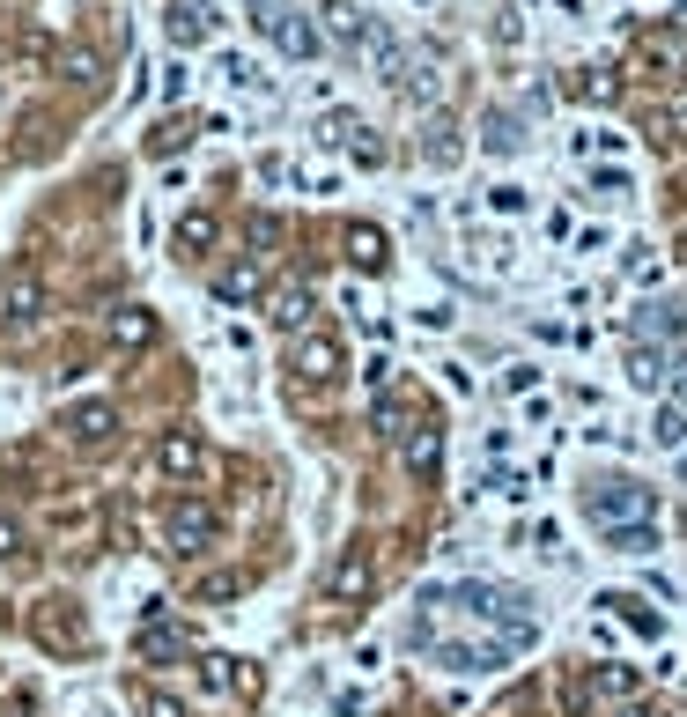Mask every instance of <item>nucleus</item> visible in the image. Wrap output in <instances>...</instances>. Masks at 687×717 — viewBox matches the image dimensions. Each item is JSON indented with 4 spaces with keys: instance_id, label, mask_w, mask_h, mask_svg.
<instances>
[{
    "instance_id": "obj_8",
    "label": "nucleus",
    "mask_w": 687,
    "mask_h": 717,
    "mask_svg": "<svg viewBox=\"0 0 687 717\" xmlns=\"http://www.w3.org/2000/svg\"><path fill=\"white\" fill-rule=\"evenodd\" d=\"M163 466H170V474H193V466H200V444H193V437H170V444H163Z\"/></svg>"
},
{
    "instance_id": "obj_11",
    "label": "nucleus",
    "mask_w": 687,
    "mask_h": 717,
    "mask_svg": "<svg viewBox=\"0 0 687 717\" xmlns=\"http://www.w3.org/2000/svg\"><path fill=\"white\" fill-rule=\"evenodd\" d=\"M680 437H687V422H680V407H665V414H658V444H680Z\"/></svg>"
},
{
    "instance_id": "obj_3",
    "label": "nucleus",
    "mask_w": 687,
    "mask_h": 717,
    "mask_svg": "<svg viewBox=\"0 0 687 717\" xmlns=\"http://www.w3.org/2000/svg\"><path fill=\"white\" fill-rule=\"evenodd\" d=\"M215 37V8L207 0H170V45H200Z\"/></svg>"
},
{
    "instance_id": "obj_5",
    "label": "nucleus",
    "mask_w": 687,
    "mask_h": 717,
    "mask_svg": "<svg viewBox=\"0 0 687 717\" xmlns=\"http://www.w3.org/2000/svg\"><path fill=\"white\" fill-rule=\"evenodd\" d=\"M274 45H281V52H296V60H311V52H318V30L303 23V15H289V8H281V23H274Z\"/></svg>"
},
{
    "instance_id": "obj_2",
    "label": "nucleus",
    "mask_w": 687,
    "mask_h": 717,
    "mask_svg": "<svg viewBox=\"0 0 687 717\" xmlns=\"http://www.w3.org/2000/svg\"><path fill=\"white\" fill-rule=\"evenodd\" d=\"M37 304H45V281H37L30 267H15V274H8V289H0V311H8L15 326H30Z\"/></svg>"
},
{
    "instance_id": "obj_12",
    "label": "nucleus",
    "mask_w": 687,
    "mask_h": 717,
    "mask_svg": "<svg viewBox=\"0 0 687 717\" xmlns=\"http://www.w3.org/2000/svg\"><path fill=\"white\" fill-rule=\"evenodd\" d=\"M222 74H229L237 89H259V67H252V60H222Z\"/></svg>"
},
{
    "instance_id": "obj_7",
    "label": "nucleus",
    "mask_w": 687,
    "mask_h": 717,
    "mask_svg": "<svg viewBox=\"0 0 687 717\" xmlns=\"http://www.w3.org/2000/svg\"><path fill=\"white\" fill-rule=\"evenodd\" d=\"M274 318H281V326H303V318H311V289H281L274 296Z\"/></svg>"
},
{
    "instance_id": "obj_6",
    "label": "nucleus",
    "mask_w": 687,
    "mask_h": 717,
    "mask_svg": "<svg viewBox=\"0 0 687 717\" xmlns=\"http://www.w3.org/2000/svg\"><path fill=\"white\" fill-rule=\"evenodd\" d=\"M67 429H74L82 444H97L104 429H111V407H74V414H67Z\"/></svg>"
},
{
    "instance_id": "obj_13",
    "label": "nucleus",
    "mask_w": 687,
    "mask_h": 717,
    "mask_svg": "<svg viewBox=\"0 0 687 717\" xmlns=\"http://www.w3.org/2000/svg\"><path fill=\"white\" fill-rule=\"evenodd\" d=\"M673 392H680V407H687V355L673 363Z\"/></svg>"
},
{
    "instance_id": "obj_4",
    "label": "nucleus",
    "mask_w": 687,
    "mask_h": 717,
    "mask_svg": "<svg viewBox=\"0 0 687 717\" xmlns=\"http://www.w3.org/2000/svg\"><path fill=\"white\" fill-rule=\"evenodd\" d=\"M207 533H215V518H207L200 503H178V511H170V547H200Z\"/></svg>"
},
{
    "instance_id": "obj_1",
    "label": "nucleus",
    "mask_w": 687,
    "mask_h": 717,
    "mask_svg": "<svg viewBox=\"0 0 687 717\" xmlns=\"http://www.w3.org/2000/svg\"><path fill=\"white\" fill-rule=\"evenodd\" d=\"M584 511H591V525H599L606 540H614V533H636V525H651V488L628 481V474L591 481V488H584Z\"/></svg>"
},
{
    "instance_id": "obj_9",
    "label": "nucleus",
    "mask_w": 687,
    "mask_h": 717,
    "mask_svg": "<svg viewBox=\"0 0 687 717\" xmlns=\"http://www.w3.org/2000/svg\"><path fill=\"white\" fill-rule=\"evenodd\" d=\"M333 363H340L333 341H311V348H303V370H311V377H333Z\"/></svg>"
},
{
    "instance_id": "obj_14",
    "label": "nucleus",
    "mask_w": 687,
    "mask_h": 717,
    "mask_svg": "<svg viewBox=\"0 0 687 717\" xmlns=\"http://www.w3.org/2000/svg\"><path fill=\"white\" fill-rule=\"evenodd\" d=\"M8 547H15V525H0V555H8Z\"/></svg>"
},
{
    "instance_id": "obj_10",
    "label": "nucleus",
    "mask_w": 687,
    "mask_h": 717,
    "mask_svg": "<svg viewBox=\"0 0 687 717\" xmlns=\"http://www.w3.org/2000/svg\"><path fill=\"white\" fill-rule=\"evenodd\" d=\"M207 237H215V222H207V215H185L178 222V244H207Z\"/></svg>"
}]
</instances>
